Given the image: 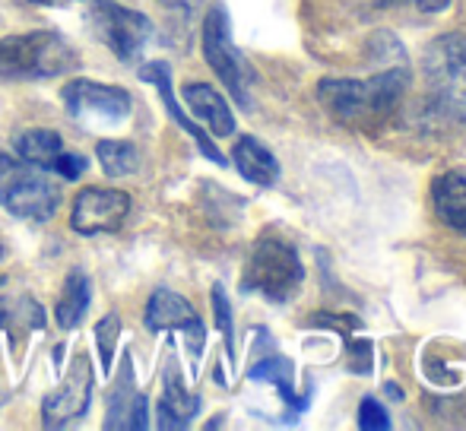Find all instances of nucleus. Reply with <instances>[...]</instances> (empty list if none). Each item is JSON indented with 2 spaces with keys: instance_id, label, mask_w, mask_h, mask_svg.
Returning <instances> with one entry per match:
<instances>
[{
  "instance_id": "f257e3e1",
  "label": "nucleus",
  "mask_w": 466,
  "mask_h": 431,
  "mask_svg": "<svg viewBox=\"0 0 466 431\" xmlns=\"http://www.w3.org/2000/svg\"><path fill=\"white\" fill-rule=\"evenodd\" d=\"M406 86H410L406 64H397V67L380 70L369 80H333V76H327L318 83V102L343 127L374 130L390 111H397Z\"/></svg>"
},
{
  "instance_id": "f03ea898",
  "label": "nucleus",
  "mask_w": 466,
  "mask_h": 431,
  "mask_svg": "<svg viewBox=\"0 0 466 431\" xmlns=\"http://www.w3.org/2000/svg\"><path fill=\"white\" fill-rule=\"evenodd\" d=\"M76 61V51L48 29L0 38V76L6 80H48L74 70Z\"/></svg>"
},
{
  "instance_id": "7ed1b4c3",
  "label": "nucleus",
  "mask_w": 466,
  "mask_h": 431,
  "mask_svg": "<svg viewBox=\"0 0 466 431\" xmlns=\"http://www.w3.org/2000/svg\"><path fill=\"white\" fill-rule=\"evenodd\" d=\"M301 279H305V266L299 260V251L286 238L264 235L248 257L241 286L245 292H260L270 302H289L299 292Z\"/></svg>"
},
{
  "instance_id": "20e7f679",
  "label": "nucleus",
  "mask_w": 466,
  "mask_h": 431,
  "mask_svg": "<svg viewBox=\"0 0 466 431\" xmlns=\"http://www.w3.org/2000/svg\"><path fill=\"white\" fill-rule=\"evenodd\" d=\"M0 206L16 219L48 222L61 206V191L35 165L0 153Z\"/></svg>"
},
{
  "instance_id": "39448f33",
  "label": "nucleus",
  "mask_w": 466,
  "mask_h": 431,
  "mask_svg": "<svg viewBox=\"0 0 466 431\" xmlns=\"http://www.w3.org/2000/svg\"><path fill=\"white\" fill-rule=\"evenodd\" d=\"M425 76L438 115L466 124V42L461 35H441L431 42L425 51Z\"/></svg>"
},
{
  "instance_id": "423d86ee",
  "label": "nucleus",
  "mask_w": 466,
  "mask_h": 431,
  "mask_svg": "<svg viewBox=\"0 0 466 431\" xmlns=\"http://www.w3.org/2000/svg\"><path fill=\"white\" fill-rule=\"evenodd\" d=\"M203 57L213 67V74L222 80V86L232 93V99L241 108H251V89H254V70L245 61L232 42V25L222 6H213L203 19Z\"/></svg>"
},
{
  "instance_id": "0eeeda50",
  "label": "nucleus",
  "mask_w": 466,
  "mask_h": 431,
  "mask_svg": "<svg viewBox=\"0 0 466 431\" xmlns=\"http://www.w3.org/2000/svg\"><path fill=\"white\" fill-rule=\"evenodd\" d=\"M89 4V19H93L98 38L115 51L117 61L134 64L140 61L143 48L153 38V23L149 16L127 6L115 4V0H86Z\"/></svg>"
},
{
  "instance_id": "6e6552de",
  "label": "nucleus",
  "mask_w": 466,
  "mask_h": 431,
  "mask_svg": "<svg viewBox=\"0 0 466 431\" xmlns=\"http://www.w3.org/2000/svg\"><path fill=\"white\" fill-rule=\"evenodd\" d=\"M61 95L70 117H76V121L117 124L127 121L130 108H134V99H130L127 89L96 80H70Z\"/></svg>"
},
{
  "instance_id": "1a4fd4ad",
  "label": "nucleus",
  "mask_w": 466,
  "mask_h": 431,
  "mask_svg": "<svg viewBox=\"0 0 466 431\" xmlns=\"http://www.w3.org/2000/svg\"><path fill=\"white\" fill-rule=\"evenodd\" d=\"M89 400H93V365H89L86 352H80V356L74 358V365H70L61 387L45 396L42 426L64 428V426H70V422L83 419L89 409Z\"/></svg>"
},
{
  "instance_id": "9d476101",
  "label": "nucleus",
  "mask_w": 466,
  "mask_h": 431,
  "mask_svg": "<svg viewBox=\"0 0 466 431\" xmlns=\"http://www.w3.org/2000/svg\"><path fill=\"white\" fill-rule=\"evenodd\" d=\"M130 197L124 191H111V187H86L76 194L74 213H70V228L86 238L93 235H108L124 226L130 216Z\"/></svg>"
},
{
  "instance_id": "9b49d317",
  "label": "nucleus",
  "mask_w": 466,
  "mask_h": 431,
  "mask_svg": "<svg viewBox=\"0 0 466 431\" xmlns=\"http://www.w3.org/2000/svg\"><path fill=\"white\" fill-rule=\"evenodd\" d=\"M143 324L147 330L159 333V330H181L187 333V349L194 358H200L203 352V339H207V330H203L200 315L194 311V305L187 298H181L178 292L172 289H156L147 302V315H143Z\"/></svg>"
},
{
  "instance_id": "f8f14e48",
  "label": "nucleus",
  "mask_w": 466,
  "mask_h": 431,
  "mask_svg": "<svg viewBox=\"0 0 466 431\" xmlns=\"http://www.w3.org/2000/svg\"><path fill=\"white\" fill-rule=\"evenodd\" d=\"M140 80L143 83H153V86L159 89V95H162V102H166V108H168V115H172V121L181 124V130H187V134L194 136L197 149H200V153L207 155L209 162H216V165H226V155H222L219 146H216V143L209 140L207 130H200L185 115V111H181L178 99H175V89H172V67H168L166 61H149V64H143V67H140Z\"/></svg>"
},
{
  "instance_id": "ddd939ff",
  "label": "nucleus",
  "mask_w": 466,
  "mask_h": 431,
  "mask_svg": "<svg viewBox=\"0 0 466 431\" xmlns=\"http://www.w3.org/2000/svg\"><path fill=\"white\" fill-rule=\"evenodd\" d=\"M130 356L124 358L121 375L115 377V387L108 394V419L105 428H147L149 426V409H147V396L134 390V368H130Z\"/></svg>"
},
{
  "instance_id": "4468645a",
  "label": "nucleus",
  "mask_w": 466,
  "mask_h": 431,
  "mask_svg": "<svg viewBox=\"0 0 466 431\" xmlns=\"http://www.w3.org/2000/svg\"><path fill=\"white\" fill-rule=\"evenodd\" d=\"M200 413V400L181 384L178 371H175V362H168L166 377H162V400L156 406V426L159 428H187L190 419Z\"/></svg>"
},
{
  "instance_id": "2eb2a0df",
  "label": "nucleus",
  "mask_w": 466,
  "mask_h": 431,
  "mask_svg": "<svg viewBox=\"0 0 466 431\" xmlns=\"http://www.w3.org/2000/svg\"><path fill=\"white\" fill-rule=\"evenodd\" d=\"M232 162H235V168H238L241 178L251 181V185H258V187H273L279 178L277 155H273L258 136H241L232 149Z\"/></svg>"
},
{
  "instance_id": "dca6fc26",
  "label": "nucleus",
  "mask_w": 466,
  "mask_h": 431,
  "mask_svg": "<svg viewBox=\"0 0 466 431\" xmlns=\"http://www.w3.org/2000/svg\"><path fill=\"white\" fill-rule=\"evenodd\" d=\"M185 102L187 108L213 130V136H232L235 134V115L228 108V102L216 93L207 83H187L185 86Z\"/></svg>"
},
{
  "instance_id": "f3484780",
  "label": "nucleus",
  "mask_w": 466,
  "mask_h": 431,
  "mask_svg": "<svg viewBox=\"0 0 466 431\" xmlns=\"http://www.w3.org/2000/svg\"><path fill=\"white\" fill-rule=\"evenodd\" d=\"M431 204H435V213L444 226L466 235V175H438L435 185H431Z\"/></svg>"
},
{
  "instance_id": "a211bd4d",
  "label": "nucleus",
  "mask_w": 466,
  "mask_h": 431,
  "mask_svg": "<svg viewBox=\"0 0 466 431\" xmlns=\"http://www.w3.org/2000/svg\"><path fill=\"white\" fill-rule=\"evenodd\" d=\"M89 298H93V289H89V276L83 270H70L67 279L61 286V296H57L55 305V321L61 330H76L83 324L89 311Z\"/></svg>"
},
{
  "instance_id": "6ab92c4d",
  "label": "nucleus",
  "mask_w": 466,
  "mask_h": 431,
  "mask_svg": "<svg viewBox=\"0 0 466 431\" xmlns=\"http://www.w3.org/2000/svg\"><path fill=\"white\" fill-rule=\"evenodd\" d=\"M248 377L251 381H270L273 387L279 390V396L289 403V409L292 413H301L305 409V396L295 394V368L289 358L282 356H270V358H260V362L251 365V371H248Z\"/></svg>"
},
{
  "instance_id": "aec40b11",
  "label": "nucleus",
  "mask_w": 466,
  "mask_h": 431,
  "mask_svg": "<svg viewBox=\"0 0 466 431\" xmlns=\"http://www.w3.org/2000/svg\"><path fill=\"white\" fill-rule=\"evenodd\" d=\"M16 153L23 162L35 168H51L55 159L64 153V140L61 134L55 130H45V127H35V130H25V134L16 136Z\"/></svg>"
},
{
  "instance_id": "412c9836",
  "label": "nucleus",
  "mask_w": 466,
  "mask_h": 431,
  "mask_svg": "<svg viewBox=\"0 0 466 431\" xmlns=\"http://www.w3.org/2000/svg\"><path fill=\"white\" fill-rule=\"evenodd\" d=\"M96 159L108 178H127L140 168V153L127 140H102L96 146Z\"/></svg>"
},
{
  "instance_id": "4be33fe9",
  "label": "nucleus",
  "mask_w": 466,
  "mask_h": 431,
  "mask_svg": "<svg viewBox=\"0 0 466 431\" xmlns=\"http://www.w3.org/2000/svg\"><path fill=\"white\" fill-rule=\"evenodd\" d=\"M117 336H121V317L117 315H105L96 324V346H98V358H102V368L108 371L115 362V349H117Z\"/></svg>"
},
{
  "instance_id": "5701e85b",
  "label": "nucleus",
  "mask_w": 466,
  "mask_h": 431,
  "mask_svg": "<svg viewBox=\"0 0 466 431\" xmlns=\"http://www.w3.org/2000/svg\"><path fill=\"white\" fill-rule=\"evenodd\" d=\"M213 315H216V326L226 336V349L228 356H235V326H232V305H228L222 286H213Z\"/></svg>"
},
{
  "instance_id": "b1692460",
  "label": "nucleus",
  "mask_w": 466,
  "mask_h": 431,
  "mask_svg": "<svg viewBox=\"0 0 466 431\" xmlns=\"http://www.w3.org/2000/svg\"><path fill=\"white\" fill-rule=\"evenodd\" d=\"M359 428H365V431H387L390 428V419H387L384 406H380L378 400H371V396H365L362 406H359Z\"/></svg>"
},
{
  "instance_id": "393cba45",
  "label": "nucleus",
  "mask_w": 466,
  "mask_h": 431,
  "mask_svg": "<svg viewBox=\"0 0 466 431\" xmlns=\"http://www.w3.org/2000/svg\"><path fill=\"white\" fill-rule=\"evenodd\" d=\"M371 339H350L346 343V358H350V368L356 371V375H369L371 371Z\"/></svg>"
},
{
  "instance_id": "a878e982",
  "label": "nucleus",
  "mask_w": 466,
  "mask_h": 431,
  "mask_svg": "<svg viewBox=\"0 0 466 431\" xmlns=\"http://www.w3.org/2000/svg\"><path fill=\"white\" fill-rule=\"evenodd\" d=\"M51 168H55V172L61 175V178L76 181L83 172H86V159H83V155H74V153H61Z\"/></svg>"
},
{
  "instance_id": "bb28decb",
  "label": "nucleus",
  "mask_w": 466,
  "mask_h": 431,
  "mask_svg": "<svg viewBox=\"0 0 466 431\" xmlns=\"http://www.w3.org/2000/svg\"><path fill=\"white\" fill-rule=\"evenodd\" d=\"M412 4H416L422 13H438V10H444L451 0H412Z\"/></svg>"
},
{
  "instance_id": "cd10ccee",
  "label": "nucleus",
  "mask_w": 466,
  "mask_h": 431,
  "mask_svg": "<svg viewBox=\"0 0 466 431\" xmlns=\"http://www.w3.org/2000/svg\"><path fill=\"white\" fill-rule=\"evenodd\" d=\"M32 4H42V6H67L74 0H32Z\"/></svg>"
},
{
  "instance_id": "c85d7f7f",
  "label": "nucleus",
  "mask_w": 466,
  "mask_h": 431,
  "mask_svg": "<svg viewBox=\"0 0 466 431\" xmlns=\"http://www.w3.org/2000/svg\"><path fill=\"white\" fill-rule=\"evenodd\" d=\"M4 321H6V305L0 302V324H4Z\"/></svg>"
},
{
  "instance_id": "c756f323",
  "label": "nucleus",
  "mask_w": 466,
  "mask_h": 431,
  "mask_svg": "<svg viewBox=\"0 0 466 431\" xmlns=\"http://www.w3.org/2000/svg\"><path fill=\"white\" fill-rule=\"evenodd\" d=\"M374 4H390V0H374Z\"/></svg>"
},
{
  "instance_id": "7c9ffc66",
  "label": "nucleus",
  "mask_w": 466,
  "mask_h": 431,
  "mask_svg": "<svg viewBox=\"0 0 466 431\" xmlns=\"http://www.w3.org/2000/svg\"><path fill=\"white\" fill-rule=\"evenodd\" d=\"M166 4H181V0H166Z\"/></svg>"
},
{
  "instance_id": "2f4dec72",
  "label": "nucleus",
  "mask_w": 466,
  "mask_h": 431,
  "mask_svg": "<svg viewBox=\"0 0 466 431\" xmlns=\"http://www.w3.org/2000/svg\"><path fill=\"white\" fill-rule=\"evenodd\" d=\"M0 260H4V245H0Z\"/></svg>"
},
{
  "instance_id": "473e14b6",
  "label": "nucleus",
  "mask_w": 466,
  "mask_h": 431,
  "mask_svg": "<svg viewBox=\"0 0 466 431\" xmlns=\"http://www.w3.org/2000/svg\"><path fill=\"white\" fill-rule=\"evenodd\" d=\"M0 286H4V279H0Z\"/></svg>"
}]
</instances>
